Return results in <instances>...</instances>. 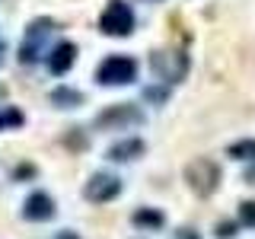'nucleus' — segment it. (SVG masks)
Masks as SVG:
<instances>
[{
  "label": "nucleus",
  "instance_id": "21",
  "mask_svg": "<svg viewBox=\"0 0 255 239\" xmlns=\"http://www.w3.org/2000/svg\"><path fill=\"white\" fill-rule=\"evenodd\" d=\"M54 239H80V233H74V230H61V233H54Z\"/></svg>",
  "mask_w": 255,
  "mask_h": 239
},
{
  "label": "nucleus",
  "instance_id": "4",
  "mask_svg": "<svg viewBox=\"0 0 255 239\" xmlns=\"http://www.w3.org/2000/svg\"><path fill=\"white\" fill-rule=\"evenodd\" d=\"M137 80V61L131 54H109L96 67V83L99 86H128Z\"/></svg>",
  "mask_w": 255,
  "mask_h": 239
},
{
  "label": "nucleus",
  "instance_id": "13",
  "mask_svg": "<svg viewBox=\"0 0 255 239\" xmlns=\"http://www.w3.org/2000/svg\"><path fill=\"white\" fill-rule=\"evenodd\" d=\"M26 124V115L16 106H0V131H16Z\"/></svg>",
  "mask_w": 255,
  "mask_h": 239
},
{
  "label": "nucleus",
  "instance_id": "7",
  "mask_svg": "<svg viewBox=\"0 0 255 239\" xmlns=\"http://www.w3.org/2000/svg\"><path fill=\"white\" fill-rule=\"evenodd\" d=\"M122 195V179L115 172H93L90 182L83 185V198L93 204H109Z\"/></svg>",
  "mask_w": 255,
  "mask_h": 239
},
{
  "label": "nucleus",
  "instance_id": "2",
  "mask_svg": "<svg viewBox=\"0 0 255 239\" xmlns=\"http://www.w3.org/2000/svg\"><path fill=\"white\" fill-rule=\"evenodd\" d=\"M185 185L195 191L198 198H211L214 191L220 188V182H223V172H220V163L217 159H211V156H195L191 163L185 166Z\"/></svg>",
  "mask_w": 255,
  "mask_h": 239
},
{
  "label": "nucleus",
  "instance_id": "6",
  "mask_svg": "<svg viewBox=\"0 0 255 239\" xmlns=\"http://www.w3.org/2000/svg\"><path fill=\"white\" fill-rule=\"evenodd\" d=\"M150 67L166 83H182L188 74V54L185 51H153L150 54Z\"/></svg>",
  "mask_w": 255,
  "mask_h": 239
},
{
  "label": "nucleus",
  "instance_id": "3",
  "mask_svg": "<svg viewBox=\"0 0 255 239\" xmlns=\"http://www.w3.org/2000/svg\"><path fill=\"white\" fill-rule=\"evenodd\" d=\"M143 121H147V115H143L140 106L115 102V106H106L93 118V127H99V131H128V127H140Z\"/></svg>",
  "mask_w": 255,
  "mask_h": 239
},
{
  "label": "nucleus",
  "instance_id": "11",
  "mask_svg": "<svg viewBox=\"0 0 255 239\" xmlns=\"http://www.w3.org/2000/svg\"><path fill=\"white\" fill-rule=\"evenodd\" d=\"M48 102H51L54 109H80L83 106V93L80 90H74V86H54L51 90V96H48Z\"/></svg>",
  "mask_w": 255,
  "mask_h": 239
},
{
  "label": "nucleus",
  "instance_id": "8",
  "mask_svg": "<svg viewBox=\"0 0 255 239\" xmlns=\"http://www.w3.org/2000/svg\"><path fill=\"white\" fill-rule=\"evenodd\" d=\"M54 214H58V204H54V198L48 191H32L22 201V220H29V223H45Z\"/></svg>",
  "mask_w": 255,
  "mask_h": 239
},
{
  "label": "nucleus",
  "instance_id": "15",
  "mask_svg": "<svg viewBox=\"0 0 255 239\" xmlns=\"http://www.w3.org/2000/svg\"><path fill=\"white\" fill-rule=\"evenodd\" d=\"M227 156L230 159H255V140H236L227 147Z\"/></svg>",
  "mask_w": 255,
  "mask_h": 239
},
{
  "label": "nucleus",
  "instance_id": "23",
  "mask_svg": "<svg viewBox=\"0 0 255 239\" xmlns=\"http://www.w3.org/2000/svg\"><path fill=\"white\" fill-rule=\"evenodd\" d=\"M3 54H6V42L0 38V64H3Z\"/></svg>",
  "mask_w": 255,
  "mask_h": 239
},
{
  "label": "nucleus",
  "instance_id": "18",
  "mask_svg": "<svg viewBox=\"0 0 255 239\" xmlns=\"http://www.w3.org/2000/svg\"><path fill=\"white\" fill-rule=\"evenodd\" d=\"M38 169H35V163H19L13 169V182H26V179H35Z\"/></svg>",
  "mask_w": 255,
  "mask_h": 239
},
{
  "label": "nucleus",
  "instance_id": "10",
  "mask_svg": "<svg viewBox=\"0 0 255 239\" xmlns=\"http://www.w3.org/2000/svg\"><path fill=\"white\" fill-rule=\"evenodd\" d=\"M143 153H147V143H143L140 137H125V140L112 143L106 156L112 159V163H131V159H140Z\"/></svg>",
  "mask_w": 255,
  "mask_h": 239
},
{
  "label": "nucleus",
  "instance_id": "24",
  "mask_svg": "<svg viewBox=\"0 0 255 239\" xmlns=\"http://www.w3.org/2000/svg\"><path fill=\"white\" fill-rule=\"evenodd\" d=\"M3 96H6V86H3V83H0V99H3Z\"/></svg>",
  "mask_w": 255,
  "mask_h": 239
},
{
  "label": "nucleus",
  "instance_id": "14",
  "mask_svg": "<svg viewBox=\"0 0 255 239\" xmlns=\"http://www.w3.org/2000/svg\"><path fill=\"white\" fill-rule=\"evenodd\" d=\"M64 147H67L70 153H83V150L90 147V137L83 134V127H67V134H64Z\"/></svg>",
  "mask_w": 255,
  "mask_h": 239
},
{
  "label": "nucleus",
  "instance_id": "20",
  "mask_svg": "<svg viewBox=\"0 0 255 239\" xmlns=\"http://www.w3.org/2000/svg\"><path fill=\"white\" fill-rule=\"evenodd\" d=\"M172 239H201V236H198L191 227H182V230H175V236H172Z\"/></svg>",
  "mask_w": 255,
  "mask_h": 239
},
{
  "label": "nucleus",
  "instance_id": "16",
  "mask_svg": "<svg viewBox=\"0 0 255 239\" xmlns=\"http://www.w3.org/2000/svg\"><path fill=\"white\" fill-rule=\"evenodd\" d=\"M143 99L147 102H156V106H163L166 99H169V90H166V86H147V90H143Z\"/></svg>",
  "mask_w": 255,
  "mask_h": 239
},
{
  "label": "nucleus",
  "instance_id": "9",
  "mask_svg": "<svg viewBox=\"0 0 255 239\" xmlns=\"http://www.w3.org/2000/svg\"><path fill=\"white\" fill-rule=\"evenodd\" d=\"M45 54H48L45 64H48V70H51L54 77H64V74H67V70L77 64V45L67 42V38H64V42H58L51 51H45Z\"/></svg>",
  "mask_w": 255,
  "mask_h": 239
},
{
  "label": "nucleus",
  "instance_id": "19",
  "mask_svg": "<svg viewBox=\"0 0 255 239\" xmlns=\"http://www.w3.org/2000/svg\"><path fill=\"white\" fill-rule=\"evenodd\" d=\"M236 230H239V227H236L233 220H220L217 227H214V236H217V239H233Z\"/></svg>",
  "mask_w": 255,
  "mask_h": 239
},
{
  "label": "nucleus",
  "instance_id": "12",
  "mask_svg": "<svg viewBox=\"0 0 255 239\" xmlns=\"http://www.w3.org/2000/svg\"><path fill=\"white\" fill-rule=\"evenodd\" d=\"M131 223L137 230H150V233H153V230H159L166 223V214L156 211V207H137V211H134V217H131Z\"/></svg>",
  "mask_w": 255,
  "mask_h": 239
},
{
  "label": "nucleus",
  "instance_id": "5",
  "mask_svg": "<svg viewBox=\"0 0 255 239\" xmlns=\"http://www.w3.org/2000/svg\"><path fill=\"white\" fill-rule=\"evenodd\" d=\"M99 32L109 38H128L134 32V10L128 0H109L99 16Z\"/></svg>",
  "mask_w": 255,
  "mask_h": 239
},
{
  "label": "nucleus",
  "instance_id": "22",
  "mask_svg": "<svg viewBox=\"0 0 255 239\" xmlns=\"http://www.w3.org/2000/svg\"><path fill=\"white\" fill-rule=\"evenodd\" d=\"M246 182H249V185H255V166H252V169H246Z\"/></svg>",
  "mask_w": 255,
  "mask_h": 239
},
{
  "label": "nucleus",
  "instance_id": "17",
  "mask_svg": "<svg viewBox=\"0 0 255 239\" xmlns=\"http://www.w3.org/2000/svg\"><path fill=\"white\" fill-rule=\"evenodd\" d=\"M239 223L255 230V201H243V204H239Z\"/></svg>",
  "mask_w": 255,
  "mask_h": 239
},
{
  "label": "nucleus",
  "instance_id": "1",
  "mask_svg": "<svg viewBox=\"0 0 255 239\" xmlns=\"http://www.w3.org/2000/svg\"><path fill=\"white\" fill-rule=\"evenodd\" d=\"M58 32V22L51 16H35V19L26 26V35H22V45H19V64L22 67H32L45 58V48H48V38Z\"/></svg>",
  "mask_w": 255,
  "mask_h": 239
}]
</instances>
